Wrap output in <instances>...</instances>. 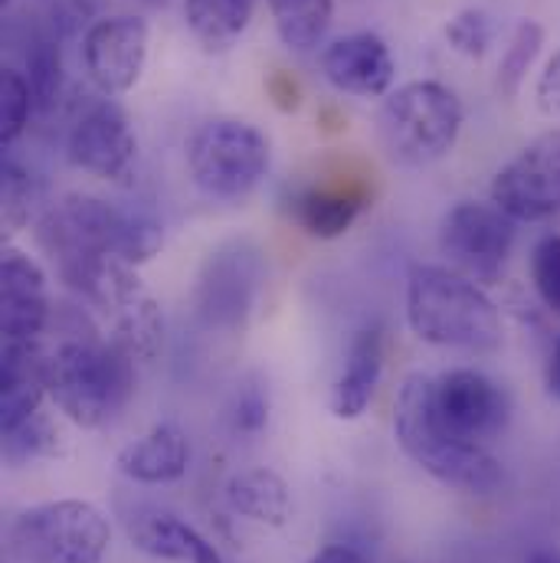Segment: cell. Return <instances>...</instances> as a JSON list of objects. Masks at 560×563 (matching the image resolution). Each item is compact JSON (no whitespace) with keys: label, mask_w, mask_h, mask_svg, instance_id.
Returning a JSON list of instances; mask_svg holds the SVG:
<instances>
[{"label":"cell","mask_w":560,"mask_h":563,"mask_svg":"<svg viewBox=\"0 0 560 563\" xmlns=\"http://www.w3.org/2000/svg\"><path fill=\"white\" fill-rule=\"evenodd\" d=\"M36 236L66 285L106 256L139 269L164 246V230L151 213L92 194H66L46 207L36 223Z\"/></svg>","instance_id":"obj_1"},{"label":"cell","mask_w":560,"mask_h":563,"mask_svg":"<svg viewBox=\"0 0 560 563\" xmlns=\"http://www.w3.org/2000/svg\"><path fill=\"white\" fill-rule=\"evenodd\" d=\"M429 390H432V377L426 374H410L400 384L394 404L397 445L439 485L465 495H495L505 485L502 462L488 452V445L465 442L436 420Z\"/></svg>","instance_id":"obj_2"},{"label":"cell","mask_w":560,"mask_h":563,"mask_svg":"<svg viewBox=\"0 0 560 563\" xmlns=\"http://www.w3.org/2000/svg\"><path fill=\"white\" fill-rule=\"evenodd\" d=\"M135 361L99 334H73L46 347V394L83 429L112 422L135 394Z\"/></svg>","instance_id":"obj_3"},{"label":"cell","mask_w":560,"mask_h":563,"mask_svg":"<svg viewBox=\"0 0 560 563\" xmlns=\"http://www.w3.org/2000/svg\"><path fill=\"white\" fill-rule=\"evenodd\" d=\"M407 321L410 331L432 347L488 354L498 351L505 341L498 305L475 285V279L446 266L410 269Z\"/></svg>","instance_id":"obj_4"},{"label":"cell","mask_w":560,"mask_h":563,"mask_svg":"<svg viewBox=\"0 0 560 563\" xmlns=\"http://www.w3.org/2000/svg\"><path fill=\"white\" fill-rule=\"evenodd\" d=\"M109 548V518L79 498L30 505L10 525V551L20 563H102Z\"/></svg>","instance_id":"obj_5"},{"label":"cell","mask_w":560,"mask_h":563,"mask_svg":"<svg viewBox=\"0 0 560 563\" xmlns=\"http://www.w3.org/2000/svg\"><path fill=\"white\" fill-rule=\"evenodd\" d=\"M465 122L462 102L442 82H407L381 109V139L391 157L407 167H426L452 151Z\"/></svg>","instance_id":"obj_6"},{"label":"cell","mask_w":560,"mask_h":563,"mask_svg":"<svg viewBox=\"0 0 560 563\" xmlns=\"http://www.w3.org/2000/svg\"><path fill=\"white\" fill-rule=\"evenodd\" d=\"M69 288L102 314L109 328V341L122 347L135 364H147L161 351V338H164L161 305L144 288L135 266L106 256L92 263Z\"/></svg>","instance_id":"obj_7"},{"label":"cell","mask_w":560,"mask_h":563,"mask_svg":"<svg viewBox=\"0 0 560 563\" xmlns=\"http://www.w3.org/2000/svg\"><path fill=\"white\" fill-rule=\"evenodd\" d=\"M270 139L240 119H210L187 141L190 180L213 200H243L270 174Z\"/></svg>","instance_id":"obj_8"},{"label":"cell","mask_w":560,"mask_h":563,"mask_svg":"<svg viewBox=\"0 0 560 563\" xmlns=\"http://www.w3.org/2000/svg\"><path fill=\"white\" fill-rule=\"evenodd\" d=\"M266 279H270L266 253L253 240L237 236L213 246L194 285L197 318L210 331H227V334L246 331V324L253 321L263 301Z\"/></svg>","instance_id":"obj_9"},{"label":"cell","mask_w":560,"mask_h":563,"mask_svg":"<svg viewBox=\"0 0 560 563\" xmlns=\"http://www.w3.org/2000/svg\"><path fill=\"white\" fill-rule=\"evenodd\" d=\"M518 220H512L495 203L462 200L439 227V250L469 279H495L508 263L518 236Z\"/></svg>","instance_id":"obj_10"},{"label":"cell","mask_w":560,"mask_h":563,"mask_svg":"<svg viewBox=\"0 0 560 563\" xmlns=\"http://www.w3.org/2000/svg\"><path fill=\"white\" fill-rule=\"evenodd\" d=\"M432 413L452 435L488 445L495 442L512 420V400L502 384L472 367H455L432 377Z\"/></svg>","instance_id":"obj_11"},{"label":"cell","mask_w":560,"mask_h":563,"mask_svg":"<svg viewBox=\"0 0 560 563\" xmlns=\"http://www.w3.org/2000/svg\"><path fill=\"white\" fill-rule=\"evenodd\" d=\"M492 203L518 223L560 213V129L528 141L492 180Z\"/></svg>","instance_id":"obj_12"},{"label":"cell","mask_w":560,"mask_h":563,"mask_svg":"<svg viewBox=\"0 0 560 563\" xmlns=\"http://www.w3.org/2000/svg\"><path fill=\"white\" fill-rule=\"evenodd\" d=\"M371 180L367 174L354 170H325L315 180L292 190L285 200L288 217L315 240H338L344 236L354 220L371 207Z\"/></svg>","instance_id":"obj_13"},{"label":"cell","mask_w":560,"mask_h":563,"mask_svg":"<svg viewBox=\"0 0 560 563\" xmlns=\"http://www.w3.org/2000/svg\"><path fill=\"white\" fill-rule=\"evenodd\" d=\"M147 63V23L141 16H102L83 36V66L102 96H125Z\"/></svg>","instance_id":"obj_14"},{"label":"cell","mask_w":560,"mask_h":563,"mask_svg":"<svg viewBox=\"0 0 560 563\" xmlns=\"http://www.w3.org/2000/svg\"><path fill=\"white\" fill-rule=\"evenodd\" d=\"M69 161L102 180H129L139 161V139L129 115L112 102H92L69 129Z\"/></svg>","instance_id":"obj_15"},{"label":"cell","mask_w":560,"mask_h":563,"mask_svg":"<svg viewBox=\"0 0 560 563\" xmlns=\"http://www.w3.org/2000/svg\"><path fill=\"white\" fill-rule=\"evenodd\" d=\"M50 291L40 263L13 246L0 256V331L3 341H40L50 328Z\"/></svg>","instance_id":"obj_16"},{"label":"cell","mask_w":560,"mask_h":563,"mask_svg":"<svg viewBox=\"0 0 560 563\" xmlns=\"http://www.w3.org/2000/svg\"><path fill=\"white\" fill-rule=\"evenodd\" d=\"M321 73L338 92L374 99V96L391 92L397 66H394L391 46L377 33H351L325 46Z\"/></svg>","instance_id":"obj_17"},{"label":"cell","mask_w":560,"mask_h":563,"mask_svg":"<svg viewBox=\"0 0 560 563\" xmlns=\"http://www.w3.org/2000/svg\"><path fill=\"white\" fill-rule=\"evenodd\" d=\"M384 377V328L364 324L348 347L344 367L331 387V413L338 420H361L377 397Z\"/></svg>","instance_id":"obj_18"},{"label":"cell","mask_w":560,"mask_h":563,"mask_svg":"<svg viewBox=\"0 0 560 563\" xmlns=\"http://www.w3.org/2000/svg\"><path fill=\"white\" fill-rule=\"evenodd\" d=\"M190 439L177 422H157L135 442L119 449L116 468L139 485H167L187 475Z\"/></svg>","instance_id":"obj_19"},{"label":"cell","mask_w":560,"mask_h":563,"mask_svg":"<svg viewBox=\"0 0 560 563\" xmlns=\"http://www.w3.org/2000/svg\"><path fill=\"white\" fill-rule=\"evenodd\" d=\"M129 541L141 554L167 563H223V554L184 518L171 511H141L129 521Z\"/></svg>","instance_id":"obj_20"},{"label":"cell","mask_w":560,"mask_h":563,"mask_svg":"<svg viewBox=\"0 0 560 563\" xmlns=\"http://www.w3.org/2000/svg\"><path fill=\"white\" fill-rule=\"evenodd\" d=\"M227 505L233 515L270 528H285L292 518V492L273 468L237 472L227 482Z\"/></svg>","instance_id":"obj_21"},{"label":"cell","mask_w":560,"mask_h":563,"mask_svg":"<svg viewBox=\"0 0 560 563\" xmlns=\"http://www.w3.org/2000/svg\"><path fill=\"white\" fill-rule=\"evenodd\" d=\"M256 0H184V16L197 43L210 53L230 49L250 26Z\"/></svg>","instance_id":"obj_22"},{"label":"cell","mask_w":560,"mask_h":563,"mask_svg":"<svg viewBox=\"0 0 560 563\" xmlns=\"http://www.w3.org/2000/svg\"><path fill=\"white\" fill-rule=\"evenodd\" d=\"M266 3L273 10L282 43L295 53L315 49L325 40L334 13L331 0H266Z\"/></svg>","instance_id":"obj_23"},{"label":"cell","mask_w":560,"mask_h":563,"mask_svg":"<svg viewBox=\"0 0 560 563\" xmlns=\"http://www.w3.org/2000/svg\"><path fill=\"white\" fill-rule=\"evenodd\" d=\"M63 452V432L43 410L30 420L17 422L13 429H3V462L20 468L30 462L56 459Z\"/></svg>","instance_id":"obj_24"},{"label":"cell","mask_w":560,"mask_h":563,"mask_svg":"<svg viewBox=\"0 0 560 563\" xmlns=\"http://www.w3.org/2000/svg\"><path fill=\"white\" fill-rule=\"evenodd\" d=\"M545 46V26L538 20H521L512 36H508V46L498 59V92L502 96H515L528 76V69L535 66L538 53Z\"/></svg>","instance_id":"obj_25"},{"label":"cell","mask_w":560,"mask_h":563,"mask_svg":"<svg viewBox=\"0 0 560 563\" xmlns=\"http://www.w3.org/2000/svg\"><path fill=\"white\" fill-rule=\"evenodd\" d=\"M0 200H3V227H7V233L23 230L33 220L36 203H40L36 177L13 157H3V167H0Z\"/></svg>","instance_id":"obj_26"},{"label":"cell","mask_w":560,"mask_h":563,"mask_svg":"<svg viewBox=\"0 0 560 563\" xmlns=\"http://www.w3.org/2000/svg\"><path fill=\"white\" fill-rule=\"evenodd\" d=\"M36 115L33 89L17 66H3L0 73V141L13 144L26 132L30 119Z\"/></svg>","instance_id":"obj_27"},{"label":"cell","mask_w":560,"mask_h":563,"mask_svg":"<svg viewBox=\"0 0 560 563\" xmlns=\"http://www.w3.org/2000/svg\"><path fill=\"white\" fill-rule=\"evenodd\" d=\"M446 40L455 53L469 56V59H482L495 40V23L485 10H459L449 23H446Z\"/></svg>","instance_id":"obj_28"},{"label":"cell","mask_w":560,"mask_h":563,"mask_svg":"<svg viewBox=\"0 0 560 563\" xmlns=\"http://www.w3.org/2000/svg\"><path fill=\"white\" fill-rule=\"evenodd\" d=\"M270 387L263 377H246L237 394H233V407H230V420L240 435H260L270 426Z\"/></svg>","instance_id":"obj_29"},{"label":"cell","mask_w":560,"mask_h":563,"mask_svg":"<svg viewBox=\"0 0 560 563\" xmlns=\"http://www.w3.org/2000/svg\"><path fill=\"white\" fill-rule=\"evenodd\" d=\"M531 282L548 311L560 314V236L548 233L531 253Z\"/></svg>","instance_id":"obj_30"},{"label":"cell","mask_w":560,"mask_h":563,"mask_svg":"<svg viewBox=\"0 0 560 563\" xmlns=\"http://www.w3.org/2000/svg\"><path fill=\"white\" fill-rule=\"evenodd\" d=\"M535 96H538V109H541L545 115L560 119V53H554V59L545 66Z\"/></svg>","instance_id":"obj_31"},{"label":"cell","mask_w":560,"mask_h":563,"mask_svg":"<svg viewBox=\"0 0 560 563\" xmlns=\"http://www.w3.org/2000/svg\"><path fill=\"white\" fill-rule=\"evenodd\" d=\"M266 92H270V99L276 102V109H282V112H295V109L301 106V86H298V79H295L292 73H285V69H276V73L266 79Z\"/></svg>","instance_id":"obj_32"},{"label":"cell","mask_w":560,"mask_h":563,"mask_svg":"<svg viewBox=\"0 0 560 563\" xmlns=\"http://www.w3.org/2000/svg\"><path fill=\"white\" fill-rule=\"evenodd\" d=\"M308 563H367V558L358 554V551L348 548V544H328V548H321L318 554H311V561Z\"/></svg>","instance_id":"obj_33"},{"label":"cell","mask_w":560,"mask_h":563,"mask_svg":"<svg viewBox=\"0 0 560 563\" xmlns=\"http://www.w3.org/2000/svg\"><path fill=\"white\" fill-rule=\"evenodd\" d=\"M545 387H548V394H551L554 400H560V334L558 341H554V347H551V357H548Z\"/></svg>","instance_id":"obj_34"},{"label":"cell","mask_w":560,"mask_h":563,"mask_svg":"<svg viewBox=\"0 0 560 563\" xmlns=\"http://www.w3.org/2000/svg\"><path fill=\"white\" fill-rule=\"evenodd\" d=\"M525 563H560V551H551V548H541V551H531Z\"/></svg>","instance_id":"obj_35"},{"label":"cell","mask_w":560,"mask_h":563,"mask_svg":"<svg viewBox=\"0 0 560 563\" xmlns=\"http://www.w3.org/2000/svg\"><path fill=\"white\" fill-rule=\"evenodd\" d=\"M73 3H76V7H79L83 13H89V10H96V7H99L102 0H73Z\"/></svg>","instance_id":"obj_36"}]
</instances>
